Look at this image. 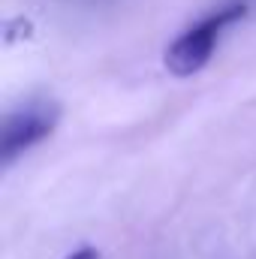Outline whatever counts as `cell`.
<instances>
[{
	"instance_id": "3957f363",
	"label": "cell",
	"mask_w": 256,
	"mask_h": 259,
	"mask_svg": "<svg viewBox=\"0 0 256 259\" xmlns=\"http://www.w3.org/2000/svg\"><path fill=\"white\" fill-rule=\"evenodd\" d=\"M64 259H100V253L94 250V247H81V250H75V253H69Z\"/></svg>"
},
{
	"instance_id": "7a4b0ae2",
	"label": "cell",
	"mask_w": 256,
	"mask_h": 259,
	"mask_svg": "<svg viewBox=\"0 0 256 259\" xmlns=\"http://www.w3.org/2000/svg\"><path fill=\"white\" fill-rule=\"evenodd\" d=\"M58 118H61V109L52 100H33V103H24L18 112L6 115L0 130V160L12 163L18 154L42 142L58 127Z\"/></svg>"
},
{
	"instance_id": "6da1fadb",
	"label": "cell",
	"mask_w": 256,
	"mask_h": 259,
	"mask_svg": "<svg viewBox=\"0 0 256 259\" xmlns=\"http://www.w3.org/2000/svg\"><path fill=\"white\" fill-rule=\"evenodd\" d=\"M244 12H247L244 3H232V6H226V9H217L214 15H208V18L199 21L196 27L184 30V33L166 49V58H163L166 69H169L172 75H178V78H187L193 72H199L202 66L211 61L214 46H217L223 27H229V24H235L238 18H244Z\"/></svg>"
}]
</instances>
